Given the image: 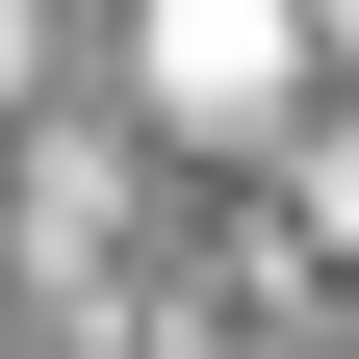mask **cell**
I'll use <instances>...</instances> for the list:
<instances>
[{
	"mask_svg": "<svg viewBox=\"0 0 359 359\" xmlns=\"http://www.w3.org/2000/svg\"><path fill=\"white\" fill-rule=\"evenodd\" d=\"M128 52H154V128L180 154H283L308 128V0H154Z\"/></svg>",
	"mask_w": 359,
	"mask_h": 359,
	"instance_id": "6da1fadb",
	"label": "cell"
},
{
	"mask_svg": "<svg viewBox=\"0 0 359 359\" xmlns=\"http://www.w3.org/2000/svg\"><path fill=\"white\" fill-rule=\"evenodd\" d=\"M0 154H26V0H0Z\"/></svg>",
	"mask_w": 359,
	"mask_h": 359,
	"instance_id": "7a4b0ae2",
	"label": "cell"
}]
</instances>
